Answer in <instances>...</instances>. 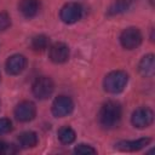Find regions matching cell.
<instances>
[{
	"instance_id": "6da1fadb",
	"label": "cell",
	"mask_w": 155,
	"mask_h": 155,
	"mask_svg": "<svg viewBox=\"0 0 155 155\" xmlns=\"http://www.w3.org/2000/svg\"><path fill=\"white\" fill-rule=\"evenodd\" d=\"M121 107L115 101H108L98 113V122L104 128H114L121 120Z\"/></svg>"
},
{
	"instance_id": "7a4b0ae2",
	"label": "cell",
	"mask_w": 155,
	"mask_h": 155,
	"mask_svg": "<svg viewBox=\"0 0 155 155\" xmlns=\"http://www.w3.org/2000/svg\"><path fill=\"white\" fill-rule=\"evenodd\" d=\"M128 82V75L124 70L110 71L103 80V87L108 93H120L124 91Z\"/></svg>"
},
{
	"instance_id": "3957f363",
	"label": "cell",
	"mask_w": 155,
	"mask_h": 155,
	"mask_svg": "<svg viewBox=\"0 0 155 155\" xmlns=\"http://www.w3.org/2000/svg\"><path fill=\"white\" fill-rule=\"evenodd\" d=\"M143 41L142 31L136 27H128L120 34V44L126 50L137 48Z\"/></svg>"
},
{
	"instance_id": "277c9868",
	"label": "cell",
	"mask_w": 155,
	"mask_h": 155,
	"mask_svg": "<svg viewBox=\"0 0 155 155\" xmlns=\"http://www.w3.org/2000/svg\"><path fill=\"white\" fill-rule=\"evenodd\" d=\"M31 90H33V94L38 99H47L53 93L54 84L51 78L40 76V78L35 79V81L33 82Z\"/></svg>"
},
{
	"instance_id": "5b68a950",
	"label": "cell",
	"mask_w": 155,
	"mask_h": 155,
	"mask_svg": "<svg viewBox=\"0 0 155 155\" xmlns=\"http://www.w3.org/2000/svg\"><path fill=\"white\" fill-rule=\"evenodd\" d=\"M154 121V113L148 107H140L132 113L131 122L137 128H145Z\"/></svg>"
},
{
	"instance_id": "8992f818",
	"label": "cell",
	"mask_w": 155,
	"mask_h": 155,
	"mask_svg": "<svg viewBox=\"0 0 155 155\" xmlns=\"http://www.w3.org/2000/svg\"><path fill=\"white\" fill-rule=\"evenodd\" d=\"M74 109V102L70 97L68 96H58L54 98V101L52 102V114L56 117H64L67 115H69Z\"/></svg>"
},
{
	"instance_id": "52a82bcc",
	"label": "cell",
	"mask_w": 155,
	"mask_h": 155,
	"mask_svg": "<svg viewBox=\"0 0 155 155\" xmlns=\"http://www.w3.org/2000/svg\"><path fill=\"white\" fill-rule=\"evenodd\" d=\"M81 16H82V7L78 2H68L59 11V17L62 22L67 24H73L78 22L81 18Z\"/></svg>"
},
{
	"instance_id": "ba28073f",
	"label": "cell",
	"mask_w": 155,
	"mask_h": 155,
	"mask_svg": "<svg viewBox=\"0 0 155 155\" xmlns=\"http://www.w3.org/2000/svg\"><path fill=\"white\" fill-rule=\"evenodd\" d=\"M36 115V107L30 101H23L15 108V116L21 122H29Z\"/></svg>"
},
{
	"instance_id": "9c48e42d",
	"label": "cell",
	"mask_w": 155,
	"mask_h": 155,
	"mask_svg": "<svg viewBox=\"0 0 155 155\" xmlns=\"http://www.w3.org/2000/svg\"><path fill=\"white\" fill-rule=\"evenodd\" d=\"M48 48H50L48 50V57L53 63L62 64L69 59L70 51H69L68 45H65L64 42H54Z\"/></svg>"
},
{
	"instance_id": "30bf717a",
	"label": "cell",
	"mask_w": 155,
	"mask_h": 155,
	"mask_svg": "<svg viewBox=\"0 0 155 155\" xmlns=\"http://www.w3.org/2000/svg\"><path fill=\"white\" fill-rule=\"evenodd\" d=\"M27 67V58L23 54H12L7 58L5 63L6 73L10 75H18L21 74Z\"/></svg>"
},
{
	"instance_id": "8fae6325",
	"label": "cell",
	"mask_w": 155,
	"mask_h": 155,
	"mask_svg": "<svg viewBox=\"0 0 155 155\" xmlns=\"http://www.w3.org/2000/svg\"><path fill=\"white\" fill-rule=\"evenodd\" d=\"M151 142L150 138H139L136 140H121L116 144V148L121 151H138L143 148H145L147 145H149V143Z\"/></svg>"
},
{
	"instance_id": "7c38bea8",
	"label": "cell",
	"mask_w": 155,
	"mask_h": 155,
	"mask_svg": "<svg viewBox=\"0 0 155 155\" xmlns=\"http://www.w3.org/2000/svg\"><path fill=\"white\" fill-rule=\"evenodd\" d=\"M18 10L25 18H33L38 15L40 10V1L39 0H21L18 5Z\"/></svg>"
},
{
	"instance_id": "4fadbf2b",
	"label": "cell",
	"mask_w": 155,
	"mask_h": 155,
	"mask_svg": "<svg viewBox=\"0 0 155 155\" xmlns=\"http://www.w3.org/2000/svg\"><path fill=\"white\" fill-rule=\"evenodd\" d=\"M138 70L142 76L144 78H151L155 73V61H154V54L149 53V54H145L139 64H138Z\"/></svg>"
},
{
	"instance_id": "5bb4252c",
	"label": "cell",
	"mask_w": 155,
	"mask_h": 155,
	"mask_svg": "<svg viewBox=\"0 0 155 155\" xmlns=\"http://www.w3.org/2000/svg\"><path fill=\"white\" fill-rule=\"evenodd\" d=\"M18 143L21 145V148L23 149H29V148H34L38 144V134L34 131H25L22 132L18 136Z\"/></svg>"
},
{
	"instance_id": "9a60e30c",
	"label": "cell",
	"mask_w": 155,
	"mask_h": 155,
	"mask_svg": "<svg viewBox=\"0 0 155 155\" xmlns=\"http://www.w3.org/2000/svg\"><path fill=\"white\" fill-rule=\"evenodd\" d=\"M133 4V0H115L108 8L109 16H115L126 12Z\"/></svg>"
},
{
	"instance_id": "2e32d148",
	"label": "cell",
	"mask_w": 155,
	"mask_h": 155,
	"mask_svg": "<svg viewBox=\"0 0 155 155\" xmlns=\"http://www.w3.org/2000/svg\"><path fill=\"white\" fill-rule=\"evenodd\" d=\"M76 138L75 131L69 126H63L58 130V139L63 144H71Z\"/></svg>"
},
{
	"instance_id": "e0dca14e",
	"label": "cell",
	"mask_w": 155,
	"mask_h": 155,
	"mask_svg": "<svg viewBox=\"0 0 155 155\" xmlns=\"http://www.w3.org/2000/svg\"><path fill=\"white\" fill-rule=\"evenodd\" d=\"M48 45H50V40L46 35L44 34H39V35H35L33 39H31V42H30V46L34 51H38V52H41V51H45L46 48H48Z\"/></svg>"
},
{
	"instance_id": "ac0fdd59",
	"label": "cell",
	"mask_w": 155,
	"mask_h": 155,
	"mask_svg": "<svg viewBox=\"0 0 155 155\" xmlns=\"http://www.w3.org/2000/svg\"><path fill=\"white\" fill-rule=\"evenodd\" d=\"M74 153L80 154V155H86V154H96L97 150L88 144H78L74 148Z\"/></svg>"
},
{
	"instance_id": "d6986e66",
	"label": "cell",
	"mask_w": 155,
	"mask_h": 155,
	"mask_svg": "<svg viewBox=\"0 0 155 155\" xmlns=\"http://www.w3.org/2000/svg\"><path fill=\"white\" fill-rule=\"evenodd\" d=\"M11 25V18L6 12H0V33L8 29Z\"/></svg>"
},
{
	"instance_id": "ffe728a7",
	"label": "cell",
	"mask_w": 155,
	"mask_h": 155,
	"mask_svg": "<svg viewBox=\"0 0 155 155\" xmlns=\"http://www.w3.org/2000/svg\"><path fill=\"white\" fill-rule=\"evenodd\" d=\"M12 130V122L10 119L6 117H1L0 119V134H5L8 133Z\"/></svg>"
},
{
	"instance_id": "44dd1931",
	"label": "cell",
	"mask_w": 155,
	"mask_h": 155,
	"mask_svg": "<svg viewBox=\"0 0 155 155\" xmlns=\"http://www.w3.org/2000/svg\"><path fill=\"white\" fill-rule=\"evenodd\" d=\"M17 151H18V149L16 148L15 144H5V147H4V153H2V154H15V153H17Z\"/></svg>"
},
{
	"instance_id": "7402d4cb",
	"label": "cell",
	"mask_w": 155,
	"mask_h": 155,
	"mask_svg": "<svg viewBox=\"0 0 155 155\" xmlns=\"http://www.w3.org/2000/svg\"><path fill=\"white\" fill-rule=\"evenodd\" d=\"M4 147H5V143H2V142L0 140V154L4 153Z\"/></svg>"
}]
</instances>
